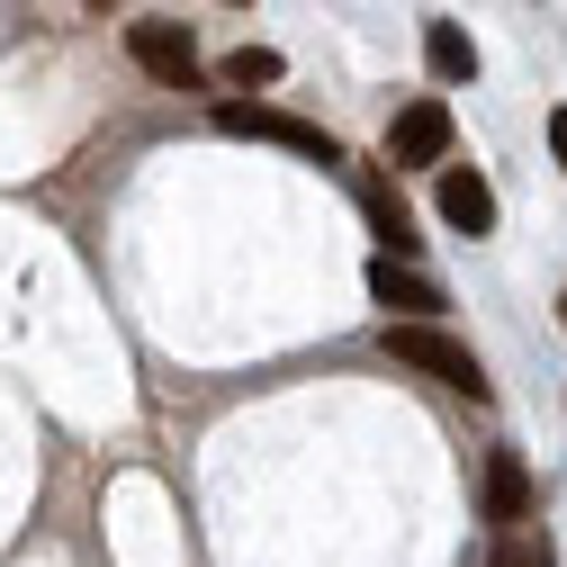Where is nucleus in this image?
Returning <instances> with one entry per match:
<instances>
[{"instance_id": "nucleus-7", "label": "nucleus", "mask_w": 567, "mask_h": 567, "mask_svg": "<svg viewBox=\"0 0 567 567\" xmlns=\"http://www.w3.org/2000/svg\"><path fill=\"white\" fill-rule=\"evenodd\" d=\"M433 207L477 244V235H495V189H486V172L477 163H442V181H433Z\"/></svg>"}, {"instance_id": "nucleus-10", "label": "nucleus", "mask_w": 567, "mask_h": 567, "mask_svg": "<svg viewBox=\"0 0 567 567\" xmlns=\"http://www.w3.org/2000/svg\"><path fill=\"white\" fill-rule=\"evenodd\" d=\"M279 73H289V63H279L270 45H235V54L217 63V82H226V91H270Z\"/></svg>"}, {"instance_id": "nucleus-1", "label": "nucleus", "mask_w": 567, "mask_h": 567, "mask_svg": "<svg viewBox=\"0 0 567 567\" xmlns=\"http://www.w3.org/2000/svg\"><path fill=\"white\" fill-rule=\"evenodd\" d=\"M388 361H396V370H423V379H442V388H460L468 405H486V396H495V388H486V370H477V351H468L460 333H442L433 316H423V324L388 316Z\"/></svg>"}, {"instance_id": "nucleus-12", "label": "nucleus", "mask_w": 567, "mask_h": 567, "mask_svg": "<svg viewBox=\"0 0 567 567\" xmlns=\"http://www.w3.org/2000/svg\"><path fill=\"white\" fill-rule=\"evenodd\" d=\"M549 154H558V172H567V109H549Z\"/></svg>"}, {"instance_id": "nucleus-9", "label": "nucleus", "mask_w": 567, "mask_h": 567, "mask_svg": "<svg viewBox=\"0 0 567 567\" xmlns=\"http://www.w3.org/2000/svg\"><path fill=\"white\" fill-rule=\"evenodd\" d=\"M361 217H370L379 252H405V261H414V217H405V207L388 198V181H370V189H361Z\"/></svg>"}, {"instance_id": "nucleus-3", "label": "nucleus", "mask_w": 567, "mask_h": 567, "mask_svg": "<svg viewBox=\"0 0 567 567\" xmlns=\"http://www.w3.org/2000/svg\"><path fill=\"white\" fill-rule=\"evenodd\" d=\"M126 54L135 73H154L163 91H198V45L181 19H126Z\"/></svg>"}, {"instance_id": "nucleus-13", "label": "nucleus", "mask_w": 567, "mask_h": 567, "mask_svg": "<svg viewBox=\"0 0 567 567\" xmlns=\"http://www.w3.org/2000/svg\"><path fill=\"white\" fill-rule=\"evenodd\" d=\"M558 324H567V298H558Z\"/></svg>"}, {"instance_id": "nucleus-2", "label": "nucleus", "mask_w": 567, "mask_h": 567, "mask_svg": "<svg viewBox=\"0 0 567 567\" xmlns=\"http://www.w3.org/2000/svg\"><path fill=\"white\" fill-rule=\"evenodd\" d=\"M217 135L289 145V154H307V163H342V145H333L324 126H307V117H289V109H270V100H226V109H217Z\"/></svg>"}, {"instance_id": "nucleus-5", "label": "nucleus", "mask_w": 567, "mask_h": 567, "mask_svg": "<svg viewBox=\"0 0 567 567\" xmlns=\"http://www.w3.org/2000/svg\"><path fill=\"white\" fill-rule=\"evenodd\" d=\"M477 495H486V523H495V532H523V523H532V468H523L514 442H495V451H486Z\"/></svg>"}, {"instance_id": "nucleus-4", "label": "nucleus", "mask_w": 567, "mask_h": 567, "mask_svg": "<svg viewBox=\"0 0 567 567\" xmlns=\"http://www.w3.org/2000/svg\"><path fill=\"white\" fill-rule=\"evenodd\" d=\"M396 172H414V163H451V100H405L396 117H388V145H379Z\"/></svg>"}, {"instance_id": "nucleus-6", "label": "nucleus", "mask_w": 567, "mask_h": 567, "mask_svg": "<svg viewBox=\"0 0 567 567\" xmlns=\"http://www.w3.org/2000/svg\"><path fill=\"white\" fill-rule=\"evenodd\" d=\"M370 307H388V316L423 324V316H442V289H433V279H423L405 252H379V261H370Z\"/></svg>"}, {"instance_id": "nucleus-11", "label": "nucleus", "mask_w": 567, "mask_h": 567, "mask_svg": "<svg viewBox=\"0 0 567 567\" xmlns=\"http://www.w3.org/2000/svg\"><path fill=\"white\" fill-rule=\"evenodd\" d=\"M495 567H558L540 540H523V532H495Z\"/></svg>"}, {"instance_id": "nucleus-8", "label": "nucleus", "mask_w": 567, "mask_h": 567, "mask_svg": "<svg viewBox=\"0 0 567 567\" xmlns=\"http://www.w3.org/2000/svg\"><path fill=\"white\" fill-rule=\"evenodd\" d=\"M423 63H433V82H477V45L460 19H433L423 28Z\"/></svg>"}, {"instance_id": "nucleus-14", "label": "nucleus", "mask_w": 567, "mask_h": 567, "mask_svg": "<svg viewBox=\"0 0 567 567\" xmlns=\"http://www.w3.org/2000/svg\"><path fill=\"white\" fill-rule=\"evenodd\" d=\"M226 10H244V0H226Z\"/></svg>"}]
</instances>
